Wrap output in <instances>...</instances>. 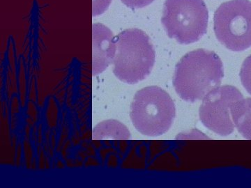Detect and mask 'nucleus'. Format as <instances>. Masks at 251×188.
Listing matches in <instances>:
<instances>
[{"label":"nucleus","instance_id":"nucleus-1","mask_svg":"<svg viewBox=\"0 0 251 188\" xmlns=\"http://www.w3.org/2000/svg\"><path fill=\"white\" fill-rule=\"evenodd\" d=\"M224 77V64L218 54L198 49L188 52L177 63L173 85L180 98L196 103L219 87Z\"/></svg>","mask_w":251,"mask_h":188},{"label":"nucleus","instance_id":"nucleus-2","mask_svg":"<svg viewBox=\"0 0 251 188\" xmlns=\"http://www.w3.org/2000/svg\"><path fill=\"white\" fill-rule=\"evenodd\" d=\"M117 52L113 72L125 83L133 85L151 73L156 52L150 37L139 29H126L116 37Z\"/></svg>","mask_w":251,"mask_h":188},{"label":"nucleus","instance_id":"nucleus-3","mask_svg":"<svg viewBox=\"0 0 251 188\" xmlns=\"http://www.w3.org/2000/svg\"><path fill=\"white\" fill-rule=\"evenodd\" d=\"M176 110L171 95L156 86H150L135 94L130 105V118L141 134L160 136L171 128Z\"/></svg>","mask_w":251,"mask_h":188},{"label":"nucleus","instance_id":"nucleus-4","mask_svg":"<svg viewBox=\"0 0 251 188\" xmlns=\"http://www.w3.org/2000/svg\"><path fill=\"white\" fill-rule=\"evenodd\" d=\"M209 11L204 0H166L161 23L171 39L193 44L206 34Z\"/></svg>","mask_w":251,"mask_h":188},{"label":"nucleus","instance_id":"nucleus-5","mask_svg":"<svg viewBox=\"0 0 251 188\" xmlns=\"http://www.w3.org/2000/svg\"><path fill=\"white\" fill-rule=\"evenodd\" d=\"M214 32L229 50L240 52L251 47V1L230 0L215 11Z\"/></svg>","mask_w":251,"mask_h":188},{"label":"nucleus","instance_id":"nucleus-6","mask_svg":"<svg viewBox=\"0 0 251 188\" xmlns=\"http://www.w3.org/2000/svg\"><path fill=\"white\" fill-rule=\"evenodd\" d=\"M244 98L242 93L233 86H221L209 92L200 108V119L208 129L221 136L233 133L235 125L232 109Z\"/></svg>","mask_w":251,"mask_h":188},{"label":"nucleus","instance_id":"nucleus-7","mask_svg":"<svg viewBox=\"0 0 251 188\" xmlns=\"http://www.w3.org/2000/svg\"><path fill=\"white\" fill-rule=\"evenodd\" d=\"M92 75L101 73L113 63L117 52L116 37L106 26H92Z\"/></svg>","mask_w":251,"mask_h":188},{"label":"nucleus","instance_id":"nucleus-8","mask_svg":"<svg viewBox=\"0 0 251 188\" xmlns=\"http://www.w3.org/2000/svg\"><path fill=\"white\" fill-rule=\"evenodd\" d=\"M131 136L127 127L117 120H105L96 125L92 130V139L130 140Z\"/></svg>","mask_w":251,"mask_h":188},{"label":"nucleus","instance_id":"nucleus-9","mask_svg":"<svg viewBox=\"0 0 251 188\" xmlns=\"http://www.w3.org/2000/svg\"><path fill=\"white\" fill-rule=\"evenodd\" d=\"M232 118L238 131L244 138L251 140V98H243L233 107Z\"/></svg>","mask_w":251,"mask_h":188},{"label":"nucleus","instance_id":"nucleus-10","mask_svg":"<svg viewBox=\"0 0 251 188\" xmlns=\"http://www.w3.org/2000/svg\"><path fill=\"white\" fill-rule=\"evenodd\" d=\"M240 78L244 88L251 94V54L243 63L240 70Z\"/></svg>","mask_w":251,"mask_h":188},{"label":"nucleus","instance_id":"nucleus-11","mask_svg":"<svg viewBox=\"0 0 251 188\" xmlns=\"http://www.w3.org/2000/svg\"><path fill=\"white\" fill-rule=\"evenodd\" d=\"M112 0H93V16L103 14L108 9Z\"/></svg>","mask_w":251,"mask_h":188},{"label":"nucleus","instance_id":"nucleus-12","mask_svg":"<svg viewBox=\"0 0 251 188\" xmlns=\"http://www.w3.org/2000/svg\"><path fill=\"white\" fill-rule=\"evenodd\" d=\"M122 3L131 9H141L151 4L154 0H121Z\"/></svg>","mask_w":251,"mask_h":188}]
</instances>
